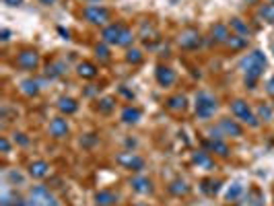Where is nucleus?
Here are the masks:
<instances>
[{
  "label": "nucleus",
  "instance_id": "obj_1",
  "mask_svg": "<svg viewBox=\"0 0 274 206\" xmlns=\"http://www.w3.org/2000/svg\"><path fill=\"white\" fill-rule=\"evenodd\" d=\"M239 68H242L244 74H246V84H248L250 89H254L256 82H258V78L264 74L266 56L262 54L260 50H254L252 54H248L242 62H239Z\"/></svg>",
  "mask_w": 274,
  "mask_h": 206
},
{
  "label": "nucleus",
  "instance_id": "obj_2",
  "mask_svg": "<svg viewBox=\"0 0 274 206\" xmlns=\"http://www.w3.org/2000/svg\"><path fill=\"white\" fill-rule=\"evenodd\" d=\"M216 110H218V103H216V99L210 93L200 91L194 97V112H196V116L200 120H210Z\"/></svg>",
  "mask_w": 274,
  "mask_h": 206
},
{
  "label": "nucleus",
  "instance_id": "obj_3",
  "mask_svg": "<svg viewBox=\"0 0 274 206\" xmlns=\"http://www.w3.org/2000/svg\"><path fill=\"white\" fill-rule=\"evenodd\" d=\"M231 114L239 120V122H244L252 128H258L260 126V120L256 116V112L250 108V103L244 101V99H233L231 101Z\"/></svg>",
  "mask_w": 274,
  "mask_h": 206
},
{
  "label": "nucleus",
  "instance_id": "obj_4",
  "mask_svg": "<svg viewBox=\"0 0 274 206\" xmlns=\"http://www.w3.org/2000/svg\"><path fill=\"white\" fill-rule=\"evenodd\" d=\"M27 202H29V206H60L58 198L50 192L46 186H33L29 190Z\"/></svg>",
  "mask_w": 274,
  "mask_h": 206
},
{
  "label": "nucleus",
  "instance_id": "obj_5",
  "mask_svg": "<svg viewBox=\"0 0 274 206\" xmlns=\"http://www.w3.org/2000/svg\"><path fill=\"white\" fill-rule=\"evenodd\" d=\"M84 21H89L91 25H108L110 21V10L101 4H87L82 8Z\"/></svg>",
  "mask_w": 274,
  "mask_h": 206
},
{
  "label": "nucleus",
  "instance_id": "obj_6",
  "mask_svg": "<svg viewBox=\"0 0 274 206\" xmlns=\"http://www.w3.org/2000/svg\"><path fill=\"white\" fill-rule=\"evenodd\" d=\"M116 163L124 169H130V171H142L144 169V159L140 154H136L132 150H122L116 154Z\"/></svg>",
  "mask_w": 274,
  "mask_h": 206
},
{
  "label": "nucleus",
  "instance_id": "obj_7",
  "mask_svg": "<svg viewBox=\"0 0 274 206\" xmlns=\"http://www.w3.org/2000/svg\"><path fill=\"white\" fill-rule=\"evenodd\" d=\"M124 29H126V25H122V23H110V25H106L104 31H101V42L108 44V46H118Z\"/></svg>",
  "mask_w": 274,
  "mask_h": 206
},
{
  "label": "nucleus",
  "instance_id": "obj_8",
  "mask_svg": "<svg viewBox=\"0 0 274 206\" xmlns=\"http://www.w3.org/2000/svg\"><path fill=\"white\" fill-rule=\"evenodd\" d=\"M16 66L23 70H36L40 66V54L36 50H23L16 54Z\"/></svg>",
  "mask_w": 274,
  "mask_h": 206
},
{
  "label": "nucleus",
  "instance_id": "obj_9",
  "mask_svg": "<svg viewBox=\"0 0 274 206\" xmlns=\"http://www.w3.org/2000/svg\"><path fill=\"white\" fill-rule=\"evenodd\" d=\"M218 132L225 136H231V138H239V136L244 134V128L237 124V120L222 118V120H218Z\"/></svg>",
  "mask_w": 274,
  "mask_h": 206
},
{
  "label": "nucleus",
  "instance_id": "obj_10",
  "mask_svg": "<svg viewBox=\"0 0 274 206\" xmlns=\"http://www.w3.org/2000/svg\"><path fill=\"white\" fill-rule=\"evenodd\" d=\"M178 44H180V48H184V50H194V48H198V46L202 44V38H200L198 31L188 29V31H184L182 36L178 38Z\"/></svg>",
  "mask_w": 274,
  "mask_h": 206
},
{
  "label": "nucleus",
  "instance_id": "obj_11",
  "mask_svg": "<svg viewBox=\"0 0 274 206\" xmlns=\"http://www.w3.org/2000/svg\"><path fill=\"white\" fill-rule=\"evenodd\" d=\"M155 78L161 87H171V84L176 82V70H171L169 66H157Z\"/></svg>",
  "mask_w": 274,
  "mask_h": 206
},
{
  "label": "nucleus",
  "instance_id": "obj_12",
  "mask_svg": "<svg viewBox=\"0 0 274 206\" xmlns=\"http://www.w3.org/2000/svg\"><path fill=\"white\" fill-rule=\"evenodd\" d=\"M204 146H206L210 152L218 154V157H229V146L222 138H208L206 142H204Z\"/></svg>",
  "mask_w": 274,
  "mask_h": 206
},
{
  "label": "nucleus",
  "instance_id": "obj_13",
  "mask_svg": "<svg viewBox=\"0 0 274 206\" xmlns=\"http://www.w3.org/2000/svg\"><path fill=\"white\" fill-rule=\"evenodd\" d=\"M68 122L64 118H54L52 122H50V134L54 136V138H64V136L68 134Z\"/></svg>",
  "mask_w": 274,
  "mask_h": 206
},
{
  "label": "nucleus",
  "instance_id": "obj_14",
  "mask_svg": "<svg viewBox=\"0 0 274 206\" xmlns=\"http://www.w3.org/2000/svg\"><path fill=\"white\" fill-rule=\"evenodd\" d=\"M29 176L31 178H36V180H44V178H48L50 176V163L48 161H33L31 165H29Z\"/></svg>",
  "mask_w": 274,
  "mask_h": 206
},
{
  "label": "nucleus",
  "instance_id": "obj_15",
  "mask_svg": "<svg viewBox=\"0 0 274 206\" xmlns=\"http://www.w3.org/2000/svg\"><path fill=\"white\" fill-rule=\"evenodd\" d=\"M130 186H132V190L134 192H138V194H150L152 192V184L148 178L144 176H136L130 180Z\"/></svg>",
  "mask_w": 274,
  "mask_h": 206
},
{
  "label": "nucleus",
  "instance_id": "obj_16",
  "mask_svg": "<svg viewBox=\"0 0 274 206\" xmlns=\"http://www.w3.org/2000/svg\"><path fill=\"white\" fill-rule=\"evenodd\" d=\"M210 36H212V40L216 42V44H227V40H229V27L225 25V23H216L214 27H212V31H210Z\"/></svg>",
  "mask_w": 274,
  "mask_h": 206
},
{
  "label": "nucleus",
  "instance_id": "obj_17",
  "mask_svg": "<svg viewBox=\"0 0 274 206\" xmlns=\"http://www.w3.org/2000/svg\"><path fill=\"white\" fill-rule=\"evenodd\" d=\"M58 110H60L62 114H66V116H72V114H76V110H78V103H76L72 97H60V99H58Z\"/></svg>",
  "mask_w": 274,
  "mask_h": 206
},
{
  "label": "nucleus",
  "instance_id": "obj_18",
  "mask_svg": "<svg viewBox=\"0 0 274 206\" xmlns=\"http://www.w3.org/2000/svg\"><path fill=\"white\" fill-rule=\"evenodd\" d=\"M95 202H97V206H114L118 202V196L110 190H99L95 194Z\"/></svg>",
  "mask_w": 274,
  "mask_h": 206
},
{
  "label": "nucleus",
  "instance_id": "obj_19",
  "mask_svg": "<svg viewBox=\"0 0 274 206\" xmlns=\"http://www.w3.org/2000/svg\"><path fill=\"white\" fill-rule=\"evenodd\" d=\"M120 118H122V122H126V124H136L142 118V112L138 108H124Z\"/></svg>",
  "mask_w": 274,
  "mask_h": 206
},
{
  "label": "nucleus",
  "instance_id": "obj_20",
  "mask_svg": "<svg viewBox=\"0 0 274 206\" xmlns=\"http://www.w3.org/2000/svg\"><path fill=\"white\" fill-rule=\"evenodd\" d=\"M231 31H235L237 36H242V38H250L252 36V31H250V27H248V23H244L239 16H233L231 19Z\"/></svg>",
  "mask_w": 274,
  "mask_h": 206
},
{
  "label": "nucleus",
  "instance_id": "obj_21",
  "mask_svg": "<svg viewBox=\"0 0 274 206\" xmlns=\"http://www.w3.org/2000/svg\"><path fill=\"white\" fill-rule=\"evenodd\" d=\"M21 91H23V95H27V97L38 95V93H40V80H36V78H25V80H21Z\"/></svg>",
  "mask_w": 274,
  "mask_h": 206
},
{
  "label": "nucleus",
  "instance_id": "obj_22",
  "mask_svg": "<svg viewBox=\"0 0 274 206\" xmlns=\"http://www.w3.org/2000/svg\"><path fill=\"white\" fill-rule=\"evenodd\" d=\"M256 116H258L260 122H270V120H274V108L268 106V103H260L256 108Z\"/></svg>",
  "mask_w": 274,
  "mask_h": 206
},
{
  "label": "nucleus",
  "instance_id": "obj_23",
  "mask_svg": "<svg viewBox=\"0 0 274 206\" xmlns=\"http://www.w3.org/2000/svg\"><path fill=\"white\" fill-rule=\"evenodd\" d=\"M169 192L174 196H186L188 192H190V186H188L184 180H174L169 184Z\"/></svg>",
  "mask_w": 274,
  "mask_h": 206
},
{
  "label": "nucleus",
  "instance_id": "obj_24",
  "mask_svg": "<svg viewBox=\"0 0 274 206\" xmlns=\"http://www.w3.org/2000/svg\"><path fill=\"white\" fill-rule=\"evenodd\" d=\"M76 72H78V76H82V78H95V76H97V66L91 64V62H82V64H78Z\"/></svg>",
  "mask_w": 274,
  "mask_h": 206
},
{
  "label": "nucleus",
  "instance_id": "obj_25",
  "mask_svg": "<svg viewBox=\"0 0 274 206\" xmlns=\"http://www.w3.org/2000/svg\"><path fill=\"white\" fill-rule=\"evenodd\" d=\"M248 206H264V194L258 190V188H252V190L246 194Z\"/></svg>",
  "mask_w": 274,
  "mask_h": 206
},
{
  "label": "nucleus",
  "instance_id": "obj_26",
  "mask_svg": "<svg viewBox=\"0 0 274 206\" xmlns=\"http://www.w3.org/2000/svg\"><path fill=\"white\" fill-rule=\"evenodd\" d=\"M0 206H29V204H25L23 198L12 196L8 190H4L2 192V200H0Z\"/></svg>",
  "mask_w": 274,
  "mask_h": 206
},
{
  "label": "nucleus",
  "instance_id": "obj_27",
  "mask_svg": "<svg viewBox=\"0 0 274 206\" xmlns=\"http://www.w3.org/2000/svg\"><path fill=\"white\" fill-rule=\"evenodd\" d=\"M258 16H260L264 23L274 25V4H272V2H270V4H262V6L258 8Z\"/></svg>",
  "mask_w": 274,
  "mask_h": 206
},
{
  "label": "nucleus",
  "instance_id": "obj_28",
  "mask_svg": "<svg viewBox=\"0 0 274 206\" xmlns=\"http://www.w3.org/2000/svg\"><path fill=\"white\" fill-rule=\"evenodd\" d=\"M192 161H194L198 167H206V169H210V167H212V159L208 157V152H206V150L194 152V154H192Z\"/></svg>",
  "mask_w": 274,
  "mask_h": 206
},
{
  "label": "nucleus",
  "instance_id": "obj_29",
  "mask_svg": "<svg viewBox=\"0 0 274 206\" xmlns=\"http://www.w3.org/2000/svg\"><path fill=\"white\" fill-rule=\"evenodd\" d=\"M186 103H188V99L184 95H174L167 99V108L174 112H182V110H186Z\"/></svg>",
  "mask_w": 274,
  "mask_h": 206
},
{
  "label": "nucleus",
  "instance_id": "obj_30",
  "mask_svg": "<svg viewBox=\"0 0 274 206\" xmlns=\"http://www.w3.org/2000/svg\"><path fill=\"white\" fill-rule=\"evenodd\" d=\"M227 46H231V50H242L248 46V38H242L237 33H231L229 40H227Z\"/></svg>",
  "mask_w": 274,
  "mask_h": 206
},
{
  "label": "nucleus",
  "instance_id": "obj_31",
  "mask_svg": "<svg viewBox=\"0 0 274 206\" xmlns=\"http://www.w3.org/2000/svg\"><path fill=\"white\" fill-rule=\"evenodd\" d=\"M218 186H220V182H214V180H202L200 190H202L204 194L212 196V194H216V192H218Z\"/></svg>",
  "mask_w": 274,
  "mask_h": 206
},
{
  "label": "nucleus",
  "instance_id": "obj_32",
  "mask_svg": "<svg viewBox=\"0 0 274 206\" xmlns=\"http://www.w3.org/2000/svg\"><path fill=\"white\" fill-rule=\"evenodd\" d=\"M95 56H97L99 62H110V58H112V56H110V46L101 42V44L95 48Z\"/></svg>",
  "mask_w": 274,
  "mask_h": 206
},
{
  "label": "nucleus",
  "instance_id": "obj_33",
  "mask_svg": "<svg viewBox=\"0 0 274 206\" xmlns=\"http://www.w3.org/2000/svg\"><path fill=\"white\" fill-rule=\"evenodd\" d=\"M64 68H66V66H64L62 62H54V64L48 66V72H46V74H48V78H58V76L64 74Z\"/></svg>",
  "mask_w": 274,
  "mask_h": 206
},
{
  "label": "nucleus",
  "instance_id": "obj_34",
  "mask_svg": "<svg viewBox=\"0 0 274 206\" xmlns=\"http://www.w3.org/2000/svg\"><path fill=\"white\" fill-rule=\"evenodd\" d=\"M242 194H244V186L239 182H235V184H231V188L227 190V200H237Z\"/></svg>",
  "mask_w": 274,
  "mask_h": 206
},
{
  "label": "nucleus",
  "instance_id": "obj_35",
  "mask_svg": "<svg viewBox=\"0 0 274 206\" xmlns=\"http://www.w3.org/2000/svg\"><path fill=\"white\" fill-rule=\"evenodd\" d=\"M126 60H128L130 64H138V62H142V54H140V50L130 48V50L126 52Z\"/></svg>",
  "mask_w": 274,
  "mask_h": 206
},
{
  "label": "nucleus",
  "instance_id": "obj_36",
  "mask_svg": "<svg viewBox=\"0 0 274 206\" xmlns=\"http://www.w3.org/2000/svg\"><path fill=\"white\" fill-rule=\"evenodd\" d=\"M132 40H134V33H132V29L130 27H126L124 29V33H122V38H120V48H128L130 44H132Z\"/></svg>",
  "mask_w": 274,
  "mask_h": 206
},
{
  "label": "nucleus",
  "instance_id": "obj_37",
  "mask_svg": "<svg viewBox=\"0 0 274 206\" xmlns=\"http://www.w3.org/2000/svg\"><path fill=\"white\" fill-rule=\"evenodd\" d=\"M112 110H114V99H110V97L101 99V103H99V112H104V114H110Z\"/></svg>",
  "mask_w": 274,
  "mask_h": 206
},
{
  "label": "nucleus",
  "instance_id": "obj_38",
  "mask_svg": "<svg viewBox=\"0 0 274 206\" xmlns=\"http://www.w3.org/2000/svg\"><path fill=\"white\" fill-rule=\"evenodd\" d=\"M6 180H10L12 184H21V186L25 184V178L19 174V171H14V169H12V171H8V174H6Z\"/></svg>",
  "mask_w": 274,
  "mask_h": 206
},
{
  "label": "nucleus",
  "instance_id": "obj_39",
  "mask_svg": "<svg viewBox=\"0 0 274 206\" xmlns=\"http://www.w3.org/2000/svg\"><path fill=\"white\" fill-rule=\"evenodd\" d=\"M12 136H14V142H19L21 146H27V144H29V138H25V134L16 132V134H12Z\"/></svg>",
  "mask_w": 274,
  "mask_h": 206
},
{
  "label": "nucleus",
  "instance_id": "obj_40",
  "mask_svg": "<svg viewBox=\"0 0 274 206\" xmlns=\"http://www.w3.org/2000/svg\"><path fill=\"white\" fill-rule=\"evenodd\" d=\"M0 148H2V152H10V142L6 136H0Z\"/></svg>",
  "mask_w": 274,
  "mask_h": 206
},
{
  "label": "nucleus",
  "instance_id": "obj_41",
  "mask_svg": "<svg viewBox=\"0 0 274 206\" xmlns=\"http://www.w3.org/2000/svg\"><path fill=\"white\" fill-rule=\"evenodd\" d=\"M266 93L274 97V74H272V76L266 80Z\"/></svg>",
  "mask_w": 274,
  "mask_h": 206
},
{
  "label": "nucleus",
  "instance_id": "obj_42",
  "mask_svg": "<svg viewBox=\"0 0 274 206\" xmlns=\"http://www.w3.org/2000/svg\"><path fill=\"white\" fill-rule=\"evenodd\" d=\"M2 2H4L6 6H21L23 0H2Z\"/></svg>",
  "mask_w": 274,
  "mask_h": 206
},
{
  "label": "nucleus",
  "instance_id": "obj_43",
  "mask_svg": "<svg viewBox=\"0 0 274 206\" xmlns=\"http://www.w3.org/2000/svg\"><path fill=\"white\" fill-rule=\"evenodd\" d=\"M8 40H10V31H8V29H2V42L6 44Z\"/></svg>",
  "mask_w": 274,
  "mask_h": 206
},
{
  "label": "nucleus",
  "instance_id": "obj_44",
  "mask_svg": "<svg viewBox=\"0 0 274 206\" xmlns=\"http://www.w3.org/2000/svg\"><path fill=\"white\" fill-rule=\"evenodd\" d=\"M40 2H42V4H46V6H52V4H56V2H58V0H40Z\"/></svg>",
  "mask_w": 274,
  "mask_h": 206
},
{
  "label": "nucleus",
  "instance_id": "obj_45",
  "mask_svg": "<svg viewBox=\"0 0 274 206\" xmlns=\"http://www.w3.org/2000/svg\"><path fill=\"white\" fill-rule=\"evenodd\" d=\"M84 2H89V4H97V2H101V0H84Z\"/></svg>",
  "mask_w": 274,
  "mask_h": 206
},
{
  "label": "nucleus",
  "instance_id": "obj_46",
  "mask_svg": "<svg viewBox=\"0 0 274 206\" xmlns=\"http://www.w3.org/2000/svg\"><path fill=\"white\" fill-rule=\"evenodd\" d=\"M136 206H148V204H136Z\"/></svg>",
  "mask_w": 274,
  "mask_h": 206
},
{
  "label": "nucleus",
  "instance_id": "obj_47",
  "mask_svg": "<svg viewBox=\"0 0 274 206\" xmlns=\"http://www.w3.org/2000/svg\"><path fill=\"white\" fill-rule=\"evenodd\" d=\"M250 2H256V0H250Z\"/></svg>",
  "mask_w": 274,
  "mask_h": 206
},
{
  "label": "nucleus",
  "instance_id": "obj_48",
  "mask_svg": "<svg viewBox=\"0 0 274 206\" xmlns=\"http://www.w3.org/2000/svg\"><path fill=\"white\" fill-rule=\"evenodd\" d=\"M270 2H272V4H274V0H270Z\"/></svg>",
  "mask_w": 274,
  "mask_h": 206
}]
</instances>
